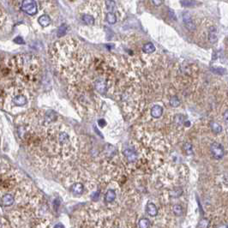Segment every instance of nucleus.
Here are the masks:
<instances>
[{
    "label": "nucleus",
    "instance_id": "8",
    "mask_svg": "<svg viewBox=\"0 0 228 228\" xmlns=\"http://www.w3.org/2000/svg\"><path fill=\"white\" fill-rule=\"evenodd\" d=\"M207 38L210 43H215L217 41V30L216 28L213 26H211L208 28V34Z\"/></svg>",
    "mask_w": 228,
    "mask_h": 228
},
{
    "label": "nucleus",
    "instance_id": "19",
    "mask_svg": "<svg viewBox=\"0 0 228 228\" xmlns=\"http://www.w3.org/2000/svg\"><path fill=\"white\" fill-rule=\"evenodd\" d=\"M210 127H211V130H212L214 133H216V134L222 132L223 128L220 125H219V124H217V123H211Z\"/></svg>",
    "mask_w": 228,
    "mask_h": 228
},
{
    "label": "nucleus",
    "instance_id": "12",
    "mask_svg": "<svg viewBox=\"0 0 228 228\" xmlns=\"http://www.w3.org/2000/svg\"><path fill=\"white\" fill-rule=\"evenodd\" d=\"M147 213L150 216H156L158 214V208L153 202H148L147 204Z\"/></svg>",
    "mask_w": 228,
    "mask_h": 228
},
{
    "label": "nucleus",
    "instance_id": "26",
    "mask_svg": "<svg viewBox=\"0 0 228 228\" xmlns=\"http://www.w3.org/2000/svg\"><path fill=\"white\" fill-rule=\"evenodd\" d=\"M65 31H66V28H65L64 25H63V26H61L58 28V31H57L58 35H63V34H65Z\"/></svg>",
    "mask_w": 228,
    "mask_h": 228
},
{
    "label": "nucleus",
    "instance_id": "32",
    "mask_svg": "<svg viewBox=\"0 0 228 228\" xmlns=\"http://www.w3.org/2000/svg\"><path fill=\"white\" fill-rule=\"evenodd\" d=\"M217 228H227V226L226 225H221V226H218Z\"/></svg>",
    "mask_w": 228,
    "mask_h": 228
},
{
    "label": "nucleus",
    "instance_id": "31",
    "mask_svg": "<svg viewBox=\"0 0 228 228\" xmlns=\"http://www.w3.org/2000/svg\"><path fill=\"white\" fill-rule=\"evenodd\" d=\"M58 206H59V202H57V200H55V202H54V207L57 208Z\"/></svg>",
    "mask_w": 228,
    "mask_h": 228
},
{
    "label": "nucleus",
    "instance_id": "27",
    "mask_svg": "<svg viewBox=\"0 0 228 228\" xmlns=\"http://www.w3.org/2000/svg\"><path fill=\"white\" fill-rule=\"evenodd\" d=\"M99 191L94 192L93 195H92V199L94 200V201H96V200L99 198Z\"/></svg>",
    "mask_w": 228,
    "mask_h": 228
},
{
    "label": "nucleus",
    "instance_id": "21",
    "mask_svg": "<svg viewBox=\"0 0 228 228\" xmlns=\"http://www.w3.org/2000/svg\"><path fill=\"white\" fill-rule=\"evenodd\" d=\"M172 211H173V213L176 215L180 216V215H182V213H183V207H182L181 205L176 204V205H174L173 207H172Z\"/></svg>",
    "mask_w": 228,
    "mask_h": 228
},
{
    "label": "nucleus",
    "instance_id": "6",
    "mask_svg": "<svg viewBox=\"0 0 228 228\" xmlns=\"http://www.w3.org/2000/svg\"><path fill=\"white\" fill-rule=\"evenodd\" d=\"M183 21H184V25H185V27H186L189 30L193 31V30L196 29V24H195L192 17L189 13H184V16H183Z\"/></svg>",
    "mask_w": 228,
    "mask_h": 228
},
{
    "label": "nucleus",
    "instance_id": "15",
    "mask_svg": "<svg viewBox=\"0 0 228 228\" xmlns=\"http://www.w3.org/2000/svg\"><path fill=\"white\" fill-rule=\"evenodd\" d=\"M143 52L147 54H151L155 51V47L154 46V44L152 43H147L144 45V47L142 48Z\"/></svg>",
    "mask_w": 228,
    "mask_h": 228
},
{
    "label": "nucleus",
    "instance_id": "5",
    "mask_svg": "<svg viewBox=\"0 0 228 228\" xmlns=\"http://www.w3.org/2000/svg\"><path fill=\"white\" fill-rule=\"evenodd\" d=\"M108 80L104 78H97L93 82V87L94 89L99 93H105L108 89Z\"/></svg>",
    "mask_w": 228,
    "mask_h": 228
},
{
    "label": "nucleus",
    "instance_id": "20",
    "mask_svg": "<svg viewBox=\"0 0 228 228\" xmlns=\"http://www.w3.org/2000/svg\"><path fill=\"white\" fill-rule=\"evenodd\" d=\"M209 220L207 218H202L198 223V228H208L209 226Z\"/></svg>",
    "mask_w": 228,
    "mask_h": 228
},
{
    "label": "nucleus",
    "instance_id": "14",
    "mask_svg": "<svg viewBox=\"0 0 228 228\" xmlns=\"http://www.w3.org/2000/svg\"><path fill=\"white\" fill-rule=\"evenodd\" d=\"M82 19L83 21L87 24V25H93L94 21H95V19H94V16H92V15H88V14H84L82 16Z\"/></svg>",
    "mask_w": 228,
    "mask_h": 228
},
{
    "label": "nucleus",
    "instance_id": "23",
    "mask_svg": "<svg viewBox=\"0 0 228 228\" xmlns=\"http://www.w3.org/2000/svg\"><path fill=\"white\" fill-rule=\"evenodd\" d=\"M6 21V15L5 12L4 11V10L1 8L0 6V28L5 24V22Z\"/></svg>",
    "mask_w": 228,
    "mask_h": 228
},
{
    "label": "nucleus",
    "instance_id": "1",
    "mask_svg": "<svg viewBox=\"0 0 228 228\" xmlns=\"http://www.w3.org/2000/svg\"><path fill=\"white\" fill-rule=\"evenodd\" d=\"M57 120V115L51 110H32L16 118L17 137L40 166H57L77 152V139L71 130Z\"/></svg>",
    "mask_w": 228,
    "mask_h": 228
},
{
    "label": "nucleus",
    "instance_id": "4",
    "mask_svg": "<svg viewBox=\"0 0 228 228\" xmlns=\"http://www.w3.org/2000/svg\"><path fill=\"white\" fill-rule=\"evenodd\" d=\"M210 153L213 157L216 160H220L224 156V148L219 142H213L210 145Z\"/></svg>",
    "mask_w": 228,
    "mask_h": 228
},
{
    "label": "nucleus",
    "instance_id": "10",
    "mask_svg": "<svg viewBox=\"0 0 228 228\" xmlns=\"http://www.w3.org/2000/svg\"><path fill=\"white\" fill-rule=\"evenodd\" d=\"M162 113H163V108H162V106H159V105L154 106L151 109V116L155 119L161 118Z\"/></svg>",
    "mask_w": 228,
    "mask_h": 228
},
{
    "label": "nucleus",
    "instance_id": "13",
    "mask_svg": "<svg viewBox=\"0 0 228 228\" xmlns=\"http://www.w3.org/2000/svg\"><path fill=\"white\" fill-rule=\"evenodd\" d=\"M116 197H117L116 192L113 190H108L105 195V200L106 202H112L115 201Z\"/></svg>",
    "mask_w": 228,
    "mask_h": 228
},
{
    "label": "nucleus",
    "instance_id": "17",
    "mask_svg": "<svg viewBox=\"0 0 228 228\" xmlns=\"http://www.w3.org/2000/svg\"><path fill=\"white\" fill-rule=\"evenodd\" d=\"M149 226H150V221L147 218L141 219L138 222V227L139 228H149Z\"/></svg>",
    "mask_w": 228,
    "mask_h": 228
},
{
    "label": "nucleus",
    "instance_id": "25",
    "mask_svg": "<svg viewBox=\"0 0 228 228\" xmlns=\"http://www.w3.org/2000/svg\"><path fill=\"white\" fill-rule=\"evenodd\" d=\"M180 4L184 7H190V6H192L194 5V2H192V1H181Z\"/></svg>",
    "mask_w": 228,
    "mask_h": 228
},
{
    "label": "nucleus",
    "instance_id": "24",
    "mask_svg": "<svg viewBox=\"0 0 228 228\" xmlns=\"http://www.w3.org/2000/svg\"><path fill=\"white\" fill-rule=\"evenodd\" d=\"M170 195H171L172 197H180V196L182 195V190H180V189L175 190V191H173L170 192Z\"/></svg>",
    "mask_w": 228,
    "mask_h": 228
},
{
    "label": "nucleus",
    "instance_id": "18",
    "mask_svg": "<svg viewBox=\"0 0 228 228\" xmlns=\"http://www.w3.org/2000/svg\"><path fill=\"white\" fill-rule=\"evenodd\" d=\"M169 103L171 105L172 107H178V106H180V104H181V101H180V99L178 98V96L176 95H174V96H171L170 99H169Z\"/></svg>",
    "mask_w": 228,
    "mask_h": 228
},
{
    "label": "nucleus",
    "instance_id": "7",
    "mask_svg": "<svg viewBox=\"0 0 228 228\" xmlns=\"http://www.w3.org/2000/svg\"><path fill=\"white\" fill-rule=\"evenodd\" d=\"M124 155L126 157L127 161L130 162H134L137 160V153L136 151L132 150L131 148H126L124 151Z\"/></svg>",
    "mask_w": 228,
    "mask_h": 228
},
{
    "label": "nucleus",
    "instance_id": "9",
    "mask_svg": "<svg viewBox=\"0 0 228 228\" xmlns=\"http://www.w3.org/2000/svg\"><path fill=\"white\" fill-rule=\"evenodd\" d=\"M70 191L74 195H82L84 191V186L82 183H75L70 188Z\"/></svg>",
    "mask_w": 228,
    "mask_h": 228
},
{
    "label": "nucleus",
    "instance_id": "22",
    "mask_svg": "<svg viewBox=\"0 0 228 228\" xmlns=\"http://www.w3.org/2000/svg\"><path fill=\"white\" fill-rule=\"evenodd\" d=\"M183 148H184V151L188 155H192L193 154V149H192V145L191 143H184V146H183Z\"/></svg>",
    "mask_w": 228,
    "mask_h": 228
},
{
    "label": "nucleus",
    "instance_id": "30",
    "mask_svg": "<svg viewBox=\"0 0 228 228\" xmlns=\"http://www.w3.org/2000/svg\"><path fill=\"white\" fill-rule=\"evenodd\" d=\"M153 4L158 6V5H161V4H162V2H161V1H153Z\"/></svg>",
    "mask_w": 228,
    "mask_h": 228
},
{
    "label": "nucleus",
    "instance_id": "28",
    "mask_svg": "<svg viewBox=\"0 0 228 228\" xmlns=\"http://www.w3.org/2000/svg\"><path fill=\"white\" fill-rule=\"evenodd\" d=\"M227 115H228V112H227V110L226 109V111H225V112H224V119H225V123H226V125H227Z\"/></svg>",
    "mask_w": 228,
    "mask_h": 228
},
{
    "label": "nucleus",
    "instance_id": "11",
    "mask_svg": "<svg viewBox=\"0 0 228 228\" xmlns=\"http://www.w3.org/2000/svg\"><path fill=\"white\" fill-rule=\"evenodd\" d=\"M38 21H39L41 26L46 28V27H48L51 24V18L48 15H42V16L39 17Z\"/></svg>",
    "mask_w": 228,
    "mask_h": 228
},
{
    "label": "nucleus",
    "instance_id": "29",
    "mask_svg": "<svg viewBox=\"0 0 228 228\" xmlns=\"http://www.w3.org/2000/svg\"><path fill=\"white\" fill-rule=\"evenodd\" d=\"M54 228H64V226H63V224H61V223H57V224L55 225Z\"/></svg>",
    "mask_w": 228,
    "mask_h": 228
},
{
    "label": "nucleus",
    "instance_id": "2",
    "mask_svg": "<svg viewBox=\"0 0 228 228\" xmlns=\"http://www.w3.org/2000/svg\"><path fill=\"white\" fill-rule=\"evenodd\" d=\"M51 58L57 71L70 83H76L89 64V57L77 41L67 38L55 43Z\"/></svg>",
    "mask_w": 228,
    "mask_h": 228
},
{
    "label": "nucleus",
    "instance_id": "16",
    "mask_svg": "<svg viewBox=\"0 0 228 228\" xmlns=\"http://www.w3.org/2000/svg\"><path fill=\"white\" fill-rule=\"evenodd\" d=\"M106 20L110 24H114L117 21V16L114 14L113 12H108L106 15Z\"/></svg>",
    "mask_w": 228,
    "mask_h": 228
},
{
    "label": "nucleus",
    "instance_id": "3",
    "mask_svg": "<svg viewBox=\"0 0 228 228\" xmlns=\"http://www.w3.org/2000/svg\"><path fill=\"white\" fill-rule=\"evenodd\" d=\"M21 10L28 15L33 16V15H35L37 13L38 7H37V4L34 1L26 0V1L21 2Z\"/></svg>",
    "mask_w": 228,
    "mask_h": 228
}]
</instances>
